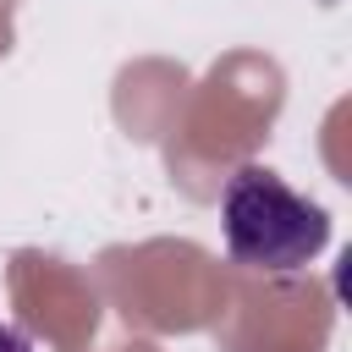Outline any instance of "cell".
I'll list each match as a JSON object with an SVG mask.
<instances>
[{"mask_svg": "<svg viewBox=\"0 0 352 352\" xmlns=\"http://www.w3.org/2000/svg\"><path fill=\"white\" fill-rule=\"evenodd\" d=\"M220 236L231 264L253 275H302L330 248V209L270 165H236L220 192Z\"/></svg>", "mask_w": 352, "mask_h": 352, "instance_id": "obj_1", "label": "cell"}, {"mask_svg": "<svg viewBox=\"0 0 352 352\" xmlns=\"http://www.w3.org/2000/svg\"><path fill=\"white\" fill-rule=\"evenodd\" d=\"M0 352H33V341H28L16 324H6V319H0Z\"/></svg>", "mask_w": 352, "mask_h": 352, "instance_id": "obj_2", "label": "cell"}]
</instances>
